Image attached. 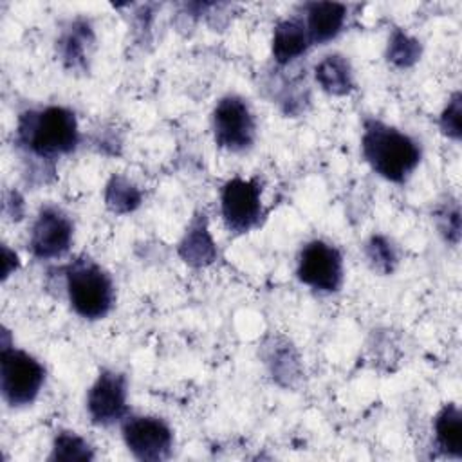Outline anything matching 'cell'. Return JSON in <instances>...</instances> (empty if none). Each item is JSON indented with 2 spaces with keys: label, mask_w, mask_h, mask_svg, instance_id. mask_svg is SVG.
<instances>
[{
  "label": "cell",
  "mask_w": 462,
  "mask_h": 462,
  "mask_svg": "<svg viewBox=\"0 0 462 462\" xmlns=\"http://www.w3.org/2000/svg\"><path fill=\"white\" fill-rule=\"evenodd\" d=\"M363 153L377 173L393 182L404 180L420 159L417 144L408 135L379 121L366 123Z\"/></svg>",
  "instance_id": "cell-1"
},
{
  "label": "cell",
  "mask_w": 462,
  "mask_h": 462,
  "mask_svg": "<svg viewBox=\"0 0 462 462\" xmlns=\"http://www.w3.org/2000/svg\"><path fill=\"white\" fill-rule=\"evenodd\" d=\"M18 135L36 155L54 157L74 150L78 143V123L67 108L49 106L42 112L23 114Z\"/></svg>",
  "instance_id": "cell-2"
},
{
  "label": "cell",
  "mask_w": 462,
  "mask_h": 462,
  "mask_svg": "<svg viewBox=\"0 0 462 462\" xmlns=\"http://www.w3.org/2000/svg\"><path fill=\"white\" fill-rule=\"evenodd\" d=\"M69 298L74 310L88 319L103 318L114 301L108 274L90 260H76L67 269Z\"/></svg>",
  "instance_id": "cell-3"
},
{
  "label": "cell",
  "mask_w": 462,
  "mask_h": 462,
  "mask_svg": "<svg viewBox=\"0 0 462 462\" xmlns=\"http://www.w3.org/2000/svg\"><path fill=\"white\" fill-rule=\"evenodd\" d=\"M43 379L45 370L32 356L7 346L2 348L0 384L9 404H29L38 395Z\"/></svg>",
  "instance_id": "cell-4"
},
{
  "label": "cell",
  "mask_w": 462,
  "mask_h": 462,
  "mask_svg": "<svg viewBox=\"0 0 462 462\" xmlns=\"http://www.w3.org/2000/svg\"><path fill=\"white\" fill-rule=\"evenodd\" d=\"M298 276L303 283L319 291H336L341 283L343 263L336 247L314 240L307 244L300 254Z\"/></svg>",
  "instance_id": "cell-5"
},
{
  "label": "cell",
  "mask_w": 462,
  "mask_h": 462,
  "mask_svg": "<svg viewBox=\"0 0 462 462\" xmlns=\"http://www.w3.org/2000/svg\"><path fill=\"white\" fill-rule=\"evenodd\" d=\"M215 141L229 150H242L251 144L254 123L247 105L235 96L218 101L213 112Z\"/></svg>",
  "instance_id": "cell-6"
},
{
  "label": "cell",
  "mask_w": 462,
  "mask_h": 462,
  "mask_svg": "<svg viewBox=\"0 0 462 462\" xmlns=\"http://www.w3.org/2000/svg\"><path fill=\"white\" fill-rule=\"evenodd\" d=\"M123 437L128 449L141 460H162L171 449V431L155 417H128Z\"/></svg>",
  "instance_id": "cell-7"
},
{
  "label": "cell",
  "mask_w": 462,
  "mask_h": 462,
  "mask_svg": "<svg viewBox=\"0 0 462 462\" xmlns=\"http://www.w3.org/2000/svg\"><path fill=\"white\" fill-rule=\"evenodd\" d=\"M222 215L236 233L253 227L260 218V186L254 180H229L222 189Z\"/></svg>",
  "instance_id": "cell-8"
},
{
  "label": "cell",
  "mask_w": 462,
  "mask_h": 462,
  "mask_svg": "<svg viewBox=\"0 0 462 462\" xmlns=\"http://www.w3.org/2000/svg\"><path fill=\"white\" fill-rule=\"evenodd\" d=\"M72 240L70 220L56 208L40 211L31 235V249L38 258H54L63 254Z\"/></svg>",
  "instance_id": "cell-9"
},
{
  "label": "cell",
  "mask_w": 462,
  "mask_h": 462,
  "mask_svg": "<svg viewBox=\"0 0 462 462\" xmlns=\"http://www.w3.org/2000/svg\"><path fill=\"white\" fill-rule=\"evenodd\" d=\"M125 377L116 372H101L97 381L88 392V411L94 422L97 424H110L117 419L126 410L125 399H126V390H125Z\"/></svg>",
  "instance_id": "cell-10"
},
{
  "label": "cell",
  "mask_w": 462,
  "mask_h": 462,
  "mask_svg": "<svg viewBox=\"0 0 462 462\" xmlns=\"http://www.w3.org/2000/svg\"><path fill=\"white\" fill-rule=\"evenodd\" d=\"M307 32L310 42L321 43L334 38L345 22V5L336 2L307 4Z\"/></svg>",
  "instance_id": "cell-11"
},
{
  "label": "cell",
  "mask_w": 462,
  "mask_h": 462,
  "mask_svg": "<svg viewBox=\"0 0 462 462\" xmlns=\"http://www.w3.org/2000/svg\"><path fill=\"white\" fill-rule=\"evenodd\" d=\"M309 43V32L300 20H283L274 29L273 54L278 63H287L300 56Z\"/></svg>",
  "instance_id": "cell-12"
},
{
  "label": "cell",
  "mask_w": 462,
  "mask_h": 462,
  "mask_svg": "<svg viewBox=\"0 0 462 462\" xmlns=\"http://www.w3.org/2000/svg\"><path fill=\"white\" fill-rule=\"evenodd\" d=\"M435 433L440 449L451 457L462 453V415L455 404H448L435 420Z\"/></svg>",
  "instance_id": "cell-13"
},
{
  "label": "cell",
  "mask_w": 462,
  "mask_h": 462,
  "mask_svg": "<svg viewBox=\"0 0 462 462\" xmlns=\"http://www.w3.org/2000/svg\"><path fill=\"white\" fill-rule=\"evenodd\" d=\"M316 79L330 94H346L352 88V76L346 60L337 54H330L316 67Z\"/></svg>",
  "instance_id": "cell-14"
},
{
  "label": "cell",
  "mask_w": 462,
  "mask_h": 462,
  "mask_svg": "<svg viewBox=\"0 0 462 462\" xmlns=\"http://www.w3.org/2000/svg\"><path fill=\"white\" fill-rule=\"evenodd\" d=\"M180 256L193 265H202L215 258L213 242L206 231V226H202V222L193 224V227L184 236L180 244Z\"/></svg>",
  "instance_id": "cell-15"
},
{
  "label": "cell",
  "mask_w": 462,
  "mask_h": 462,
  "mask_svg": "<svg viewBox=\"0 0 462 462\" xmlns=\"http://www.w3.org/2000/svg\"><path fill=\"white\" fill-rule=\"evenodd\" d=\"M141 200L139 191L125 179L116 177L112 179V182L108 184L106 189V204L114 209V211H130L134 209Z\"/></svg>",
  "instance_id": "cell-16"
},
{
  "label": "cell",
  "mask_w": 462,
  "mask_h": 462,
  "mask_svg": "<svg viewBox=\"0 0 462 462\" xmlns=\"http://www.w3.org/2000/svg\"><path fill=\"white\" fill-rule=\"evenodd\" d=\"M51 458L88 460L92 458V451L88 449V444L76 437L74 433H60L54 440V451Z\"/></svg>",
  "instance_id": "cell-17"
},
{
  "label": "cell",
  "mask_w": 462,
  "mask_h": 462,
  "mask_svg": "<svg viewBox=\"0 0 462 462\" xmlns=\"http://www.w3.org/2000/svg\"><path fill=\"white\" fill-rule=\"evenodd\" d=\"M420 54V47L419 43L406 36L404 32L397 31L390 42V49H388V60H392L395 65L406 67L411 65Z\"/></svg>",
  "instance_id": "cell-18"
},
{
  "label": "cell",
  "mask_w": 462,
  "mask_h": 462,
  "mask_svg": "<svg viewBox=\"0 0 462 462\" xmlns=\"http://www.w3.org/2000/svg\"><path fill=\"white\" fill-rule=\"evenodd\" d=\"M88 32V31H87ZM85 31H78V27L65 36L63 43V56L65 60H69L72 65H78L79 61H83V42L87 36Z\"/></svg>",
  "instance_id": "cell-19"
},
{
  "label": "cell",
  "mask_w": 462,
  "mask_h": 462,
  "mask_svg": "<svg viewBox=\"0 0 462 462\" xmlns=\"http://www.w3.org/2000/svg\"><path fill=\"white\" fill-rule=\"evenodd\" d=\"M440 125L448 135L458 139V135H460V94L453 96L451 103L448 105V108L442 114Z\"/></svg>",
  "instance_id": "cell-20"
},
{
  "label": "cell",
  "mask_w": 462,
  "mask_h": 462,
  "mask_svg": "<svg viewBox=\"0 0 462 462\" xmlns=\"http://www.w3.org/2000/svg\"><path fill=\"white\" fill-rule=\"evenodd\" d=\"M368 256L370 260L375 263V267L383 269V271H388L392 269V263H393V253L390 249V245L383 240V238H372L370 245H368Z\"/></svg>",
  "instance_id": "cell-21"
}]
</instances>
